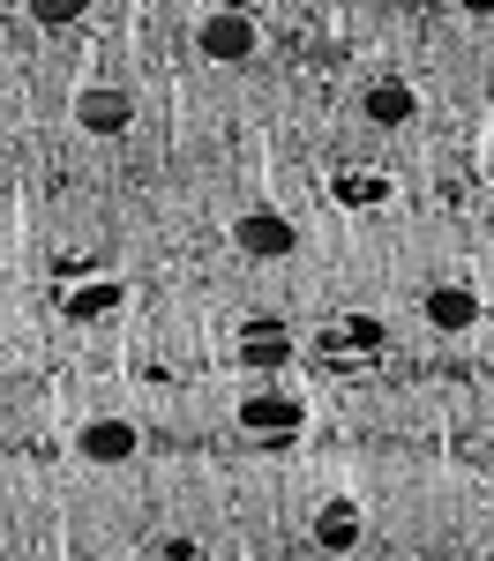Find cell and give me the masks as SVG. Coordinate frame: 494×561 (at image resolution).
I'll return each instance as SVG.
<instances>
[{
	"mask_svg": "<svg viewBox=\"0 0 494 561\" xmlns=\"http://www.w3.org/2000/svg\"><path fill=\"white\" fill-rule=\"evenodd\" d=\"M382 345H390V330H382L375 314H345L337 330H322V337H314V359H322L330 375H353V367H367Z\"/></svg>",
	"mask_w": 494,
	"mask_h": 561,
	"instance_id": "cell-1",
	"label": "cell"
},
{
	"mask_svg": "<svg viewBox=\"0 0 494 561\" xmlns=\"http://www.w3.org/2000/svg\"><path fill=\"white\" fill-rule=\"evenodd\" d=\"M240 420H248V434H263V442H292L300 434V404L292 397H248Z\"/></svg>",
	"mask_w": 494,
	"mask_h": 561,
	"instance_id": "cell-2",
	"label": "cell"
},
{
	"mask_svg": "<svg viewBox=\"0 0 494 561\" xmlns=\"http://www.w3.org/2000/svg\"><path fill=\"white\" fill-rule=\"evenodd\" d=\"M248 255H263V262H277V255H292V225L277 210H255V217H240V232H232Z\"/></svg>",
	"mask_w": 494,
	"mask_h": 561,
	"instance_id": "cell-3",
	"label": "cell"
},
{
	"mask_svg": "<svg viewBox=\"0 0 494 561\" xmlns=\"http://www.w3.org/2000/svg\"><path fill=\"white\" fill-rule=\"evenodd\" d=\"M203 53H210V60H248V53H255V23H248V15H210V23H203Z\"/></svg>",
	"mask_w": 494,
	"mask_h": 561,
	"instance_id": "cell-4",
	"label": "cell"
},
{
	"mask_svg": "<svg viewBox=\"0 0 494 561\" xmlns=\"http://www.w3.org/2000/svg\"><path fill=\"white\" fill-rule=\"evenodd\" d=\"M76 121H83L90 135H120L135 121V105H128V90H90L83 105H76Z\"/></svg>",
	"mask_w": 494,
	"mask_h": 561,
	"instance_id": "cell-5",
	"label": "cell"
},
{
	"mask_svg": "<svg viewBox=\"0 0 494 561\" xmlns=\"http://www.w3.org/2000/svg\"><path fill=\"white\" fill-rule=\"evenodd\" d=\"M83 457L90 465H120V457H135V427L128 420H90L83 427Z\"/></svg>",
	"mask_w": 494,
	"mask_h": 561,
	"instance_id": "cell-6",
	"label": "cell"
},
{
	"mask_svg": "<svg viewBox=\"0 0 494 561\" xmlns=\"http://www.w3.org/2000/svg\"><path fill=\"white\" fill-rule=\"evenodd\" d=\"M427 322H435V330H472V322H480V300H472L464 285H443V293H427Z\"/></svg>",
	"mask_w": 494,
	"mask_h": 561,
	"instance_id": "cell-7",
	"label": "cell"
},
{
	"mask_svg": "<svg viewBox=\"0 0 494 561\" xmlns=\"http://www.w3.org/2000/svg\"><path fill=\"white\" fill-rule=\"evenodd\" d=\"M285 352H292V337H285L277 322H248V330H240V359H248V367H285Z\"/></svg>",
	"mask_w": 494,
	"mask_h": 561,
	"instance_id": "cell-8",
	"label": "cell"
},
{
	"mask_svg": "<svg viewBox=\"0 0 494 561\" xmlns=\"http://www.w3.org/2000/svg\"><path fill=\"white\" fill-rule=\"evenodd\" d=\"M367 121H375V128H404V121H412V90L404 83H375L367 90Z\"/></svg>",
	"mask_w": 494,
	"mask_h": 561,
	"instance_id": "cell-9",
	"label": "cell"
},
{
	"mask_svg": "<svg viewBox=\"0 0 494 561\" xmlns=\"http://www.w3.org/2000/svg\"><path fill=\"white\" fill-rule=\"evenodd\" d=\"M314 539H322L330 554L359 547V510H353V502H330V510H322V524H314Z\"/></svg>",
	"mask_w": 494,
	"mask_h": 561,
	"instance_id": "cell-10",
	"label": "cell"
},
{
	"mask_svg": "<svg viewBox=\"0 0 494 561\" xmlns=\"http://www.w3.org/2000/svg\"><path fill=\"white\" fill-rule=\"evenodd\" d=\"M60 307H68L76 322H97V314L120 307V285H105V277H97V285H76V293H60Z\"/></svg>",
	"mask_w": 494,
	"mask_h": 561,
	"instance_id": "cell-11",
	"label": "cell"
},
{
	"mask_svg": "<svg viewBox=\"0 0 494 561\" xmlns=\"http://www.w3.org/2000/svg\"><path fill=\"white\" fill-rule=\"evenodd\" d=\"M382 195H390L382 173H337V203H345V210H367V203H382Z\"/></svg>",
	"mask_w": 494,
	"mask_h": 561,
	"instance_id": "cell-12",
	"label": "cell"
},
{
	"mask_svg": "<svg viewBox=\"0 0 494 561\" xmlns=\"http://www.w3.org/2000/svg\"><path fill=\"white\" fill-rule=\"evenodd\" d=\"M83 8H90V0H31V15H38V23H76Z\"/></svg>",
	"mask_w": 494,
	"mask_h": 561,
	"instance_id": "cell-13",
	"label": "cell"
},
{
	"mask_svg": "<svg viewBox=\"0 0 494 561\" xmlns=\"http://www.w3.org/2000/svg\"><path fill=\"white\" fill-rule=\"evenodd\" d=\"M464 8H472V15H494V0H464Z\"/></svg>",
	"mask_w": 494,
	"mask_h": 561,
	"instance_id": "cell-14",
	"label": "cell"
}]
</instances>
